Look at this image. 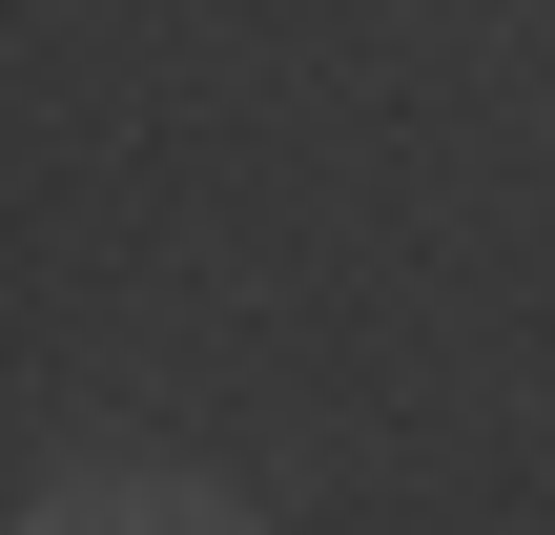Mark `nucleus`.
<instances>
[{
	"label": "nucleus",
	"instance_id": "obj_1",
	"mask_svg": "<svg viewBox=\"0 0 555 535\" xmlns=\"http://www.w3.org/2000/svg\"><path fill=\"white\" fill-rule=\"evenodd\" d=\"M41 535H268V515H247L227 474H82Z\"/></svg>",
	"mask_w": 555,
	"mask_h": 535
}]
</instances>
